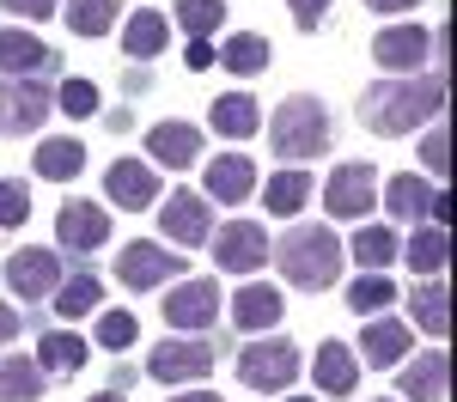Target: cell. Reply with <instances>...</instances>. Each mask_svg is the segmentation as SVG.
<instances>
[{
    "instance_id": "6da1fadb",
    "label": "cell",
    "mask_w": 457,
    "mask_h": 402,
    "mask_svg": "<svg viewBox=\"0 0 457 402\" xmlns=\"http://www.w3.org/2000/svg\"><path fill=\"white\" fill-rule=\"evenodd\" d=\"M445 116V79H378L366 98H360V128L372 135H409L421 122Z\"/></svg>"
},
{
    "instance_id": "7a4b0ae2",
    "label": "cell",
    "mask_w": 457,
    "mask_h": 402,
    "mask_svg": "<svg viewBox=\"0 0 457 402\" xmlns=\"http://www.w3.org/2000/svg\"><path fill=\"white\" fill-rule=\"evenodd\" d=\"M269 256L281 262V275L293 281V287H305V292H323V287H336L342 281V244H336V232L329 226H293L281 244H269Z\"/></svg>"
},
{
    "instance_id": "3957f363",
    "label": "cell",
    "mask_w": 457,
    "mask_h": 402,
    "mask_svg": "<svg viewBox=\"0 0 457 402\" xmlns=\"http://www.w3.org/2000/svg\"><path fill=\"white\" fill-rule=\"evenodd\" d=\"M329 146V116L317 98H287L275 110V152L281 159H317Z\"/></svg>"
},
{
    "instance_id": "277c9868",
    "label": "cell",
    "mask_w": 457,
    "mask_h": 402,
    "mask_svg": "<svg viewBox=\"0 0 457 402\" xmlns=\"http://www.w3.org/2000/svg\"><path fill=\"white\" fill-rule=\"evenodd\" d=\"M238 378H245L250 390H287L299 378V348L287 335L250 341V348H238Z\"/></svg>"
},
{
    "instance_id": "5b68a950",
    "label": "cell",
    "mask_w": 457,
    "mask_h": 402,
    "mask_svg": "<svg viewBox=\"0 0 457 402\" xmlns=\"http://www.w3.org/2000/svg\"><path fill=\"white\" fill-rule=\"evenodd\" d=\"M49 110H55V92L43 86V79H0V135H31L49 122Z\"/></svg>"
},
{
    "instance_id": "8992f818",
    "label": "cell",
    "mask_w": 457,
    "mask_h": 402,
    "mask_svg": "<svg viewBox=\"0 0 457 402\" xmlns=\"http://www.w3.org/2000/svg\"><path fill=\"white\" fill-rule=\"evenodd\" d=\"M159 226H165V238H171L177 250H195V244L213 238V201L195 195V189H177L171 201L159 208Z\"/></svg>"
},
{
    "instance_id": "52a82bcc",
    "label": "cell",
    "mask_w": 457,
    "mask_h": 402,
    "mask_svg": "<svg viewBox=\"0 0 457 402\" xmlns=\"http://www.w3.org/2000/svg\"><path fill=\"white\" fill-rule=\"evenodd\" d=\"M213 262H220L226 275H256V268L269 262V232H262L256 219L220 226V232H213Z\"/></svg>"
},
{
    "instance_id": "ba28073f",
    "label": "cell",
    "mask_w": 457,
    "mask_h": 402,
    "mask_svg": "<svg viewBox=\"0 0 457 402\" xmlns=\"http://www.w3.org/2000/svg\"><path fill=\"white\" fill-rule=\"evenodd\" d=\"M177 268H183V250H165V244H153V238H141V244H129V250L116 256V275H122V287H129V292L165 287Z\"/></svg>"
},
{
    "instance_id": "9c48e42d",
    "label": "cell",
    "mask_w": 457,
    "mask_h": 402,
    "mask_svg": "<svg viewBox=\"0 0 457 402\" xmlns=\"http://www.w3.org/2000/svg\"><path fill=\"white\" fill-rule=\"evenodd\" d=\"M372 195H378L372 165H336L329 183H323V208H329L336 219H366L372 214Z\"/></svg>"
},
{
    "instance_id": "30bf717a",
    "label": "cell",
    "mask_w": 457,
    "mask_h": 402,
    "mask_svg": "<svg viewBox=\"0 0 457 402\" xmlns=\"http://www.w3.org/2000/svg\"><path fill=\"white\" fill-rule=\"evenodd\" d=\"M146 372L159 378V384H202L213 372V348L208 341H159L153 348V360H146Z\"/></svg>"
},
{
    "instance_id": "8fae6325",
    "label": "cell",
    "mask_w": 457,
    "mask_h": 402,
    "mask_svg": "<svg viewBox=\"0 0 457 402\" xmlns=\"http://www.w3.org/2000/svg\"><path fill=\"white\" fill-rule=\"evenodd\" d=\"M6 287L19 292V299H49V292L62 287V250H12L6 256Z\"/></svg>"
},
{
    "instance_id": "7c38bea8",
    "label": "cell",
    "mask_w": 457,
    "mask_h": 402,
    "mask_svg": "<svg viewBox=\"0 0 457 402\" xmlns=\"http://www.w3.org/2000/svg\"><path fill=\"white\" fill-rule=\"evenodd\" d=\"M427 55H433V37L421 25H390V31L372 37V62L385 73H421Z\"/></svg>"
},
{
    "instance_id": "4fadbf2b",
    "label": "cell",
    "mask_w": 457,
    "mask_h": 402,
    "mask_svg": "<svg viewBox=\"0 0 457 402\" xmlns=\"http://www.w3.org/2000/svg\"><path fill=\"white\" fill-rule=\"evenodd\" d=\"M55 238H62V250L86 256L98 250L110 238V214L98 208V201H62V214H55Z\"/></svg>"
},
{
    "instance_id": "5bb4252c",
    "label": "cell",
    "mask_w": 457,
    "mask_h": 402,
    "mask_svg": "<svg viewBox=\"0 0 457 402\" xmlns=\"http://www.w3.org/2000/svg\"><path fill=\"white\" fill-rule=\"evenodd\" d=\"M104 195L116 201V208L141 214V208L159 201V177H153V165H141V159H116V165L104 171Z\"/></svg>"
},
{
    "instance_id": "9a60e30c",
    "label": "cell",
    "mask_w": 457,
    "mask_h": 402,
    "mask_svg": "<svg viewBox=\"0 0 457 402\" xmlns=\"http://www.w3.org/2000/svg\"><path fill=\"white\" fill-rule=\"evenodd\" d=\"M213 317H220V287L213 281H183V287H171V299H165V324L171 329H208Z\"/></svg>"
},
{
    "instance_id": "2e32d148",
    "label": "cell",
    "mask_w": 457,
    "mask_h": 402,
    "mask_svg": "<svg viewBox=\"0 0 457 402\" xmlns=\"http://www.w3.org/2000/svg\"><path fill=\"white\" fill-rule=\"evenodd\" d=\"M146 152H153L159 165L183 171V165L202 159V128H195V122H159V128H146Z\"/></svg>"
},
{
    "instance_id": "e0dca14e",
    "label": "cell",
    "mask_w": 457,
    "mask_h": 402,
    "mask_svg": "<svg viewBox=\"0 0 457 402\" xmlns=\"http://www.w3.org/2000/svg\"><path fill=\"white\" fill-rule=\"evenodd\" d=\"M396 256L415 268V281H421V275H427V281H439L445 262H452V232H445V226H415V238L396 244Z\"/></svg>"
},
{
    "instance_id": "ac0fdd59",
    "label": "cell",
    "mask_w": 457,
    "mask_h": 402,
    "mask_svg": "<svg viewBox=\"0 0 457 402\" xmlns=\"http://www.w3.org/2000/svg\"><path fill=\"white\" fill-rule=\"evenodd\" d=\"M360 354H366V365H372V372L403 365V354H409V324H396V317H366Z\"/></svg>"
},
{
    "instance_id": "d6986e66",
    "label": "cell",
    "mask_w": 457,
    "mask_h": 402,
    "mask_svg": "<svg viewBox=\"0 0 457 402\" xmlns=\"http://www.w3.org/2000/svg\"><path fill=\"white\" fill-rule=\"evenodd\" d=\"M312 372H317V390L323 397H353V384H360V360H353L348 341H323Z\"/></svg>"
},
{
    "instance_id": "ffe728a7",
    "label": "cell",
    "mask_w": 457,
    "mask_h": 402,
    "mask_svg": "<svg viewBox=\"0 0 457 402\" xmlns=\"http://www.w3.org/2000/svg\"><path fill=\"white\" fill-rule=\"evenodd\" d=\"M208 122H213V135H220V141H250V135L262 128V110H256L250 92H226V98H213Z\"/></svg>"
},
{
    "instance_id": "44dd1931",
    "label": "cell",
    "mask_w": 457,
    "mask_h": 402,
    "mask_svg": "<svg viewBox=\"0 0 457 402\" xmlns=\"http://www.w3.org/2000/svg\"><path fill=\"white\" fill-rule=\"evenodd\" d=\"M250 189H256L250 152H220V159L208 165V201H245Z\"/></svg>"
},
{
    "instance_id": "7402d4cb",
    "label": "cell",
    "mask_w": 457,
    "mask_h": 402,
    "mask_svg": "<svg viewBox=\"0 0 457 402\" xmlns=\"http://www.w3.org/2000/svg\"><path fill=\"white\" fill-rule=\"evenodd\" d=\"M281 311H287V299L275 287H262V281H250V287L232 299V324L250 329V335H256V329H275V324H281Z\"/></svg>"
},
{
    "instance_id": "603a6c76",
    "label": "cell",
    "mask_w": 457,
    "mask_h": 402,
    "mask_svg": "<svg viewBox=\"0 0 457 402\" xmlns=\"http://www.w3.org/2000/svg\"><path fill=\"white\" fill-rule=\"evenodd\" d=\"M49 62H55V55H49L31 31H0V73H6V79H31V73H43Z\"/></svg>"
},
{
    "instance_id": "cb8c5ba5",
    "label": "cell",
    "mask_w": 457,
    "mask_h": 402,
    "mask_svg": "<svg viewBox=\"0 0 457 402\" xmlns=\"http://www.w3.org/2000/svg\"><path fill=\"white\" fill-rule=\"evenodd\" d=\"M445 384H452V360L433 348V354H421V360L403 372V397L409 402H445Z\"/></svg>"
},
{
    "instance_id": "d4e9b609",
    "label": "cell",
    "mask_w": 457,
    "mask_h": 402,
    "mask_svg": "<svg viewBox=\"0 0 457 402\" xmlns=\"http://www.w3.org/2000/svg\"><path fill=\"white\" fill-rule=\"evenodd\" d=\"M86 171V146L73 141V135H49V141L37 146V177H49V183H68Z\"/></svg>"
},
{
    "instance_id": "484cf974",
    "label": "cell",
    "mask_w": 457,
    "mask_h": 402,
    "mask_svg": "<svg viewBox=\"0 0 457 402\" xmlns=\"http://www.w3.org/2000/svg\"><path fill=\"white\" fill-rule=\"evenodd\" d=\"M305 201H312V171H299V165H293V171H275L269 189H262V208L281 214V219H293Z\"/></svg>"
},
{
    "instance_id": "4316f807",
    "label": "cell",
    "mask_w": 457,
    "mask_h": 402,
    "mask_svg": "<svg viewBox=\"0 0 457 402\" xmlns=\"http://www.w3.org/2000/svg\"><path fill=\"white\" fill-rule=\"evenodd\" d=\"M348 256L366 268V275H385L390 262H396V232H390V226H360L353 244H348Z\"/></svg>"
},
{
    "instance_id": "83f0119b",
    "label": "cell",
    "mask_w": 457,
    "mask_h": 402,
    "mask_svg": "<svg viewBox=\"0 0 457 402\" xmlns=\"http://www.w3.org/2000/svg\"><path fill=\"white\" fill-rule=\"evenodd\" d=\"M43 397V365L25 354H6L0 360V402H37Z\"/></svg>"
},
{
    "instance_id": "f1b7e54d",
    "label": "cell",
    "mask_w": 457,
    "mask_h": 402,
    "mask_svg": "<svg viewBox=\"0 0 457 402\" xmlns=\"http://www.w3.org/2000/svg\"><path fill=\"white\" fill-rule=\"evenodd\" d=\"M427 201H433V183H421L415 171H403V177L385 183V208L396 219H415V226H421V219H427Z\"/></svg>"
},
{
    "instance_id": "f546056e",
    "label": "cell",
    "mask_w": 457,
    "mask_h": 402,
    "mask_svg": "<svg viewBox=\"0 0 457 402\" xmlns=\"http://www.w3.org/2000/svg\"><path fill=\"white\" fill-rule=\"evenodd\" d=\"M165 37H171V19L146 6V12H135V19H129V37H122V49H129L135 62H153V55L165 49Z\"/></svg>"
},
{
    "instance_id": "4dcf8cb0",
    "label": "cell",
    "mask_w": 457,
    "mask_h": 402,
    "mask_svg": "<svg viewBox=\"0 0 457 402\" xmlns=\"http://www.w3.org/2000/svg\"><path fill=\"white\" fill-rule=\"evenodd\" d=\"M409 311H415V324H421L427 335H445V329H452V292L439 287V281H427V287H415Z\"/></svg>"
},
{
    "instance_id": "1f68e13d",
    "label": "cell",
    "mask_w": 457,
    "mask_h": 402,
    "mask_svg": "<svg viewBox=\"0 0 457 402\" xmlns=\"http://www.w3.org/2000/svg\"><path fill=\"white\" fill-rule=\"evenodd\" d=\"M86 354H92V348H86L79 335L55 329V335H43V348H37V365H43V372H79V365H86Z\"/></svg>"
},
{
    "instance_id": "d6a6232c",
    "label": "cell",
    "mask_w": 457,
    "mask_h": 402,
    "mask_svg": "<svg viewBox=\"0 0 457 402\" xmlns=\"http://www.w3.org/2000/svg\"><path fill=\"white\" fill-rule=\"evenodd\" d=\"M213 62H226V73H262L269 68V43L262 37H250V31H238V37H226V49L213 55Z\"/></svg>"
},
{
    "instance_id": "836d02e7",
    "label": "cell",
    "mask_w": 457,
    "mask_h": 402,
    "mask_svg": "<svg viewBox=\"0 0 457 402\" xmlns=\"http://www.w3.org/2000/svg\"><path fill=\"white\" fill-rule=\"evenodd\" d=\"M177 25H183L189 43H208V37L226 25V6H220V0H177Z\"/></svg>"
},
{
    "instance_id": "e575fe53",
    "label": "cell",
    "mask_w": 457,
    "mask_h": 402,
    "mask_svg": "<svg viewBox=\"0 0 457 402\" xmlns=\"http://www.w3.org/2000/svg\"><path fill=\"white\" fill-rule=\"evenodd\" d=\"M116 6L122 0H68V31L73 37H104L116 25Z\"/></svg>"
},
{
    "instance_id": "d590c367",
    "label": "cell",
    "mask_w": 457,
    "mask_h": 402,
    "mask_svg": "<svg viewBox=\"0 0 457 402\" xmlns=\"http://www.w3.org/2000/svg\"><path fill=\"white\" fill-rule=\"evenodd\" d=\"M98 299H104L98 275H73V281L55 287V311H62V317H86V311H98Z\"/></svg>"
},
{
    "instance_id": "8d00e7d4",
    "label": "cell",
    "mask_w": 457,
    "mask_h": 402,
    "mask_svg": "<svg viewBox=\"0 0 457 402\" xmlns=\"http://www.w3.org/2000/svg\"><path fill=\"white\" fill-rule=\"evenodd\" d=\"M390 299H396V287H390L385 275H360V281L348 287V305L360 311V317H385Z\"/></svg>"
},
{
    "instance_id": "74e56055",
    "label": "cell",
    "mask_w": 457,
    "mask_h": 402,
    "mask_svg": "<svg viewBox=\"0 0 457 402\" xmlns=\"http://www.w3.org/2000/svg\"><path fill=\"white\" fill-rule=\"evenodd\" d=\"M55 110H68L73 122H79V116H98V86H92V79H68V86L55 92Z\"/></svg>"
},
{
    "instance_id": "f35d334b",
    "label": "cell",
    "mask_w": 457,
    "mask_h": 402,
    "mask_svg": "<svg viewBox=\"0 0 457 402\" xmlns=\"http://www.w3.org/2000/svg\"><path fill=\"white\" fill-rule=\"evenodd\" d=\"M135 335H141L135 311H104L98 317V348H135Z\"/></svg>"
},
{
    "instance_id": "ab89813d",
    "label": "cell",
    "mask_w": 457,
    "mask_h": 402,
    "mask_svg": "<svg viewBox=\"0 0 457 402\" xmlns=\"http://www.w3.org/2000/svg\"><path fill=\"white\" fill-rule=\"evenodd\" d=\"M31 219V183L6 177L0 183V226H25Z\"/></svg>"
},
{
    "instance_id": "60d3db41",
    "label": "cell",
    "mask_w": 457,
    "mask_h": 402,
    "mask_svg": "<svg viewBox=\"0 0 457 402\" xmlns=\"http://www.w3.org/2000/svg\"><path fill=\"white\" fill-rule=\"evenodd\" d=\"M421 165L433 171V177H445V171H452V135H445V122H433V128H427V141H421Z\"/></svg>"
},
{
    "instance_id": "b9f144b4",
    "label": "cell",
    "mask_w": 457,
    "mask_h": 402,
    "mask_svg": "<svg viewBox=\"0 0 457 402\" xmlns=\"http://www.w3.org/2000/svg\"><path fill=\"white\" fill-rule=\"evenodd\" d=\"M287 6H293V25H299V31H317L323 12H329V0H287Z\"/></svg>"
},
{
    "instance_id": "7bdbcfd3",
    "label": "cell",
    "mask_w": 457,
    "mask_h": 402,
    "mask_svg": "<svg viewBox=\"0 0 457 402\" xmlns=\"http://www.w3.org/2000/svg\"><path fill=\"white\" fill-rule=\"evenodd\" d=\"M0 6H6L12 19H49V12H55L62 0H0Z\"/></svg>"
},
{
    "instance_id": "ee69618b",
    "label": "cell",
    "mask_w": 457,
    "mask_h": 402,
    "mask_svg": "<svg viewBox=\"0 0 457 402\" xmlns=\"http://www.w3.org/2000/svg\"><path fill=\"white\" fill-rule=\"evenodd\" d=\"M183 62H189V73H208L213 68V49H208V43H189V49H183Z\"/></svg>"
},
{
    "instance_id": "f6af8a7d",
    "label": "cell",
    "mask_w": 457,
    "mask_h": 402,
    "mask_svg": "<svg viewBox=\"0 0 457 402\" xmlns=\"http://www.w3.org/2000/svg\"><path fill=\"white\" fill-rule=\"evenodd\" d=\"M12 335H19V311H12V305H6V299H0V348H6V341H12Z\"/></svg>"
},
{
    "instance_id": "bcb514c9",
    "label": "cell",
    "mask_w": 457,
    "mask_h": 402,
    "mask_svg": "<svg viewBox=\"0 0 457 402\" xmlns=\"http://www.w3.org/2000/svg\"><path fill=\"white\" fill-rule=\"evenodd\" d=\"M372 12H409V6H421V0H366Z\"/></svg>"
},
{
    "instance_id": "7dc6e473",
    "label": "cell",
    "mask_w": 457,
    "mask_h": 402,
    "mask_svg": "<svg viewBox=\"0 0 457 402\" xmlns=\"http://www.w3.org/2000/svg\"><path fill=\"white\" fill-rule=\"evenodd\" d=\"M171 402H226V397H213V390H189V397H171Z\"/></svg>"
},
{
    "instance_id": "c3c4849f",
    "label": "cell",
    "mask_w": 457,
    "mask_h": 402,
    "mask_svg": "<svg viewBox=\"0 0 457 402\" xmlns=\"http://www.w3.org/2000/svg\"><path fill=\"white\" fill-rule=\"evenodd\" d=\"M92 402H129V397H116V390H104V397H92Z\"/></svg>"
},
{
    "instance_id": "681fc988",
    "label": "cell",
    "mask_w": 457,
    "mask_h": 402,
    "mask_svg": "<svg viewBox=\"0 0 457 402\" xmlns=\"http://www.w3.org/2000/svg\"><path fill=\"white\" fill-rule=\"evenodd\" d=\"M293 402H312V397H293Z\"/></svg>"
}]
</instances>
